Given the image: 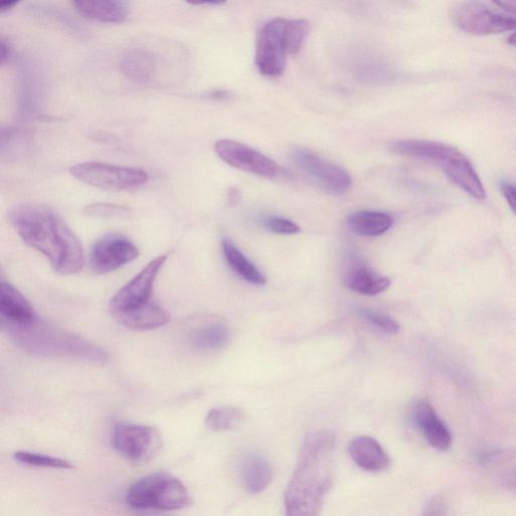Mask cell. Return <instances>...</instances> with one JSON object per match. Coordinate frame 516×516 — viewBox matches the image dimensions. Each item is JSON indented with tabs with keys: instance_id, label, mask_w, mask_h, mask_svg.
Listing matches in <instances>:
<instances>
[{
	"instance_id": "cell-2",
	"label": "cell",
	"mask_w": 516,
	"mask_h": 516,
	"mask_svg": "<svg viewBox=\"0 0 516 516\" xmlns=\"http://www.w3.org/2000/svg\"><path fill=\"white\" fill-rule=\"evenodd\" d=\"M335 449L336 437L330 431L305 439L285 492L287 516H319L334 478Z\"/></svg>"
},
{
	"instance_id": "cell-35",
	"label": "cell",
	"mask_w": 516,
	"mask_h": 516,
	"mask_svg": "<svg viewBox=\"0 0 516 516\" xmlns=\"http://www.w3.org/2000/svg\"><path fill=\"white\" fill-rule=\"evenodd\" d=\"M507 43L510 45V46H513V47H516V32L513 33L508 39H507Z\"/></svg>"
},
{
	"instance_id": "cell-26",
	"label": "cell",
	"mask_w": 516,
	"mask_h": 516,
	"mask_svg": "<svg viewBox=\"0 0 516 516\" xmlns=\"http://www.w3.org/2000/svg\"><path fill=\"white\" fill-rule=\"evenodd\" d=\"M14 457L18 462L28 466L54 469L74 468V465L70 463L68 460L38 453H32L28 451H18L15 453Z\"/></svg>"
},
{
	"instance_id": "cell-14",
	"label": "cell",
	"mask_w": 516,
	"mask_h": 516,
	"mask_svg": "<svg viewBox=\"0 0 516 516\" xmlns=\"http://www.w3.org/2000/svg\"><path fill=\"white\" fill-rule=\"evenodd\" d=\"M413 420L433 448L447 451L451 447L452 435L430 404L418 402L413 409Z\"/></svg>"
},
{
	"instance_id": "cell-23",
	"label": "cell",
	"mask_w": 516,
	"mask_h": 516,
	"mask_svg": "<svg viewBox=\"0 0 516 516\" xmlns=\"http://www.w3.org/2000/svg\"><path fill=\"white\" fill-rule=\"evenodd\" d=\"M344 284L358 294L375 296L389 289L391 280L365 268H356L346 275Z\"/></svg>"
},
{
	"instance_id": "cell-6",
	"label": "cell",
	"mask_w": 516,
	"mask_h": 516,
	"mask_svg": "<svg viewBox=\"0 0 516 516\" xmlns=\"http://www.w3.org/2000/svg\"><path fill=\"white\" fill-rule=\"evenodd\" d=\"M190 501L185 484L177 477L158 472L137 481L126 494V502L137 509L175 511Z\"/></svg>"
},
{
	"instance_id": "cell-11",
	"label": "cell",
	"mask_w": 516,
	"mask_h": 516,
	"mask_svg": "<svg viewBox=\"0 0 516 516\" xmlns=\"http://www.w3.org/2000/svg\"><path fill=\"white\" fill-rule=\"evenodd\" d=\"M215 152L229 166L256 176L274 179L283 172L275 161L238 142L220 140Z\"/></svg>"
},
{
	"instance_id": "cell-29",
	"label": "cell",
	"mask_w": 516,
	"mask_h": 516,
	"mask_svg": "<svg viewBox=\"0 0 516 516\" xmlns=\"http://www.w3.org/2000/svg\"><path fill=\"white\" fill-rule=\"evenodd\" d=\"M265 226L270 231L283 235L297 234L301 231L300 226L298 224L282 217L268 218L265 221Z\"/></svg>"
},
{
	"instance_id": "cell-15",
	"label": "cell",
	"mask_w": 516,
	"mask_h": 516,
	"mask_svg": "<svg viewBox=\"0 0 516 516\" xmlns=\"http://www.w3.org/2000/svg\"><path fill=\"white\" fill-rule=\"evenodd\" d=\"M112 315L120 325L136 331L158 329L171 321L170 314L153 302L132 310L112 312Z\"/></svg>"
},
{
	"instance_id": "cell-21",
	"label": "cell",
	"mask_w": 516,
	"mask_h": 516,
	"mask_svg": "<svg viewBox=\"0 0 516 516\" xmlns=\"http://www.w3.org/2000/svg\"><path fill=\"white\" fill-rule=\"evenodd\" d=\"M347 224L357 235L375 237L389 231L394 224V219L383 212L363 210L350 214Z\"/></svg>"
},
{
	"instance_id": "cell-7",
	"label": "cell",
	"mask_w": 516,
	"mask_h": 516,
	"mask_svg": "<svg viewBox=\"0 0 516 516\" xmlns=\"http://www.w3.org/2000/svg\"><path fill=\"white\" fill-rule=\"evenodd\" d=\"M77 180L92 187L122 192L137 189L149 181V175L142 169L119 167L99 162L78 164L70 169Z\"/></svg>"
},
{
	"instance_id": "cell-24",
	"label": "cell",
	"mask_w": 516,
	"mask_h": 516,
	"mask_svg": "<svg viewBox=\"0 0 516 516\" xmlns=\"http://www.w3.org/2000/svg\"><path fill=\"white\" fill-rule=\"evenodd\" d=\"M222 249L227 264L239 277L253 285L263 286L267 283L265 276L247 260L230 239L222 241Z\"/></svg>"
},
{
	"instance_id": "cell-1",
	"label": "cell",
	"mask_w": 516,
	"mask_h": 516,
	"mask_svg": "<svg viewBox=\"0 0 516 516\" xmlns=\"http://www.w3.org/2000/svg\"><path fill=\"white\" fill-rule=\"evenodd\" d=\"M10 220L23 241L45 255L55 272L70 276L83 269L82 244L54 210L40 204H22L11 211Z\"/></svg>"
},
{
	"instance_id": "cell-16",
	"label": "cell",
	"mask_w": 516,
	"mask_h": 516,
	"mask_svg": "<svg viewBox=\"0 0 516 516\" xmlns=\"http://www.w3.org/2000/svg\"><path fill=\"white\" fill-rule=\"evenodd\" d=\"M38 316L25 296L12 284H0V320L12 324H28Z\"/></svg>"
},
{
	"instance_id": "cell-27",
	"label": "cell",
	"mask_w": 516,
	"mask_h": 516,
	"mask_svg": "<svg viewBox=\"0 0 516 516\" xmlns=\"http://www.w3.org/2000/svg\"><path fill=\"white\" fill-rule=\"evenodd\" d=\"M83 212L85 215L94 218H125L131 215L132 211L120 205L94 203L86 206Z\"/></svg>"
},
{
	"instance_id": "cell-12",
	"label": "cell",
	"mask_w": 516,
	"mask_h": 516,
	"mask_svg": "<svg viewBox=\"0 0 516 516\" xmlns=\"http://www.w3.org/2000/svg\"><path fill=\"white\" fill-rule=\"evenodd\" d=\"M139 255L138 247L127 237L109 233L93 246L90 264L96 273L107 274L134 262Z\"/></svg>"
},
{
	"instance_id": "cell-34",
	"label": "cell",
	"mask_w": 516,
	"mask_h": 516,
	"mask_svg": "<svg viewBox=\"0 0 516 516\" xmlns=\"http://www.w3.org/2000/svg\"><path fill=\"white\" fill-rule=\"evenodd\" d=\"M17 5H18L17 2H4V3L0 4V12L5 13L8 11H11Z\"/></svg>"
},
{
	"instance_id": "cell-28",
	"label": "cell",
	"mask_w": 516,
	"mask_h": 516,
	"mask_svg": "<svg viewBox=\"0 0 516 516\" xmlns=\"http://www.w3.org/2000/svg\"><path fill=\"white\" fill-rule=\"evenodd\" d=\"M361 315L365 320L387 334L395 335L400 331V325L390 316L371 310H363Z\"/></svg>"
},
{
	"instance_id": "cell-3",
	"label": "cell",
	"mask_w": 516,
	"mask_h": 516,
	"mask_svg": "<svg viewBox=\"0 0 516 516\" xmlns=\"http://www.w3.org/2000/svg\"><path fill=\"white\" fill-rule=\"evenodd\" d=\"M2 329L20 349L35 356L96 364L109 359L108 353L97 344L39 318L28 324L2 322Z\"/></svg>"
},
{
	"instance_id": "cell-25",
	"label": "cell",
	"mask_w": 516,
	"mask_h": 516,
	"mask_svg": "<svg viewBox=\"0 0 516 516\" xmlns=\"http://www.w3.org/2000/svg\"><path fill=\"white\" fill-rule=\"evenodd\" d=\"M243 418L244 414L238 408L220 407L208 413L205 424L213 432H226L235 428Z\"/></svg>"
},
{
	"instance_id": "cell-19",
	"label": "cell",
	"mask_w": 516,
	"mask_h": 516,
	"mask_svg": "<svg viewBox=\"0 0 516 516\" xmlns=\"http://www.w3.org/2000/svg\"><path fill=\"white\" fill-rule=\"evenodd\" d=\"M241 479L249 493L258 494L265 491L272 483L273 469L261 456L248 455L241 465Z\"/></svg>"
},
{
	"instance_id": "cell-33",
	"label": "cell",
	"mask_w": 516,
	"mask_h": 516,
	"mask_svg": "<svg viewBox=\"0 0 516 516\" xmlns=\"http://www.w3.org/2000/svg\"><path fill=\"white\" fill-rule=\"evenodd\" d=\"M0 48H2V55H0L2 56V64H5L12 55V49L4 40L2 41V46H0Z\"/></svg>"
},
{
	"instance_id": "cell-20",
	"label": "cell",
	"mask_w": 516,
	"mask_h": 516,
	"mask_svg": "<svg viewBox=\"0 0 516 516\" xmlns=\"http://www.w3.org/2000/svg\"><path fill=\"white\" fill-rule=\"evenodd\" d=\"M229 339L227 325L220 320H210L196 327L190 334V343L199 352H213L223 348Z\"/></svg>"
},
{
	"instance_id": "cell-30",
	"label": "cell",
	"mask_w": 516,
	"mask_h": 516,
	"mask_svg": "<svg viewBox=\"0 0 516 516\" xmlns=\"http://www.w3.org/2000/svg\"><path fill=\"white\" fill-rule=\"evenodd\" d=\"M500 190L508 206L516 215V185L507 181H502L500 184Z\"/></svg>"
},
{
	"instance_id": "cell-4",
	"label": "cell",
	"mask_w": 516,
	"mask_h": 516,
	"mask_svg": "<svg viewBox=\"0 0 516 516\" xmlns=\"http://www.w3.org/2000/svg\"><path fill=\"white\" fill-rule=\"evenodd\" d=\"M392 151L406 157L430 163L466 194L478 201L486 199V191L475 168L458 149L439 142L402 140L392 145Z\"/></svg>"
},
{
	"instance_id": "cell-18",
	"label": "cell",
	"mask_w": 516,
	"mask_h": 516,
	"mask_svg": "<svg viewBox=\"0 0 516 516\" xmlns=\"http://www.w3.org/2000/svg\"><path fill=\"white\" fill-rule=\"evenodd\" d=\"M73 5L79 15L94 22L120 24L128 18V9L120 2H111V0H76Z\"/></svg>"
},
{
	"instance_id": "cell-22",
	"label": "cell",
	"mask_w": 516,
	"mask_h": 516,
	"mask_svg": "<svg viewBox=\"0 0 516 516\" xmlns=\"http://www.w3.org/2000/svg\"><path fill=\"white\" fill-rule=\"evenodd\" d=\"M120 70L127 79L145 83L150 81L156 72V60L148 51H129L120 62Z\"/></svg>"
},
{
	"instance_id": "cell-9",
	"label": "cell",
	"mask_w": 516,
	"mask_h": 516,
	"mask_svg": "<svg viewBox=\"0 0 516 516\" xmlns=\"http://www.w3.org/2000/svg\"><path fill=\"white\" fill-rule=\"evenodd\" d=\"M112 445L127 460L145 463L160 453L163 439L154 427L121 423L113 429Z\"/></svg>"
},
{
	"instance_id": "cell-32",
	"label": "cell",
	"mask_w": 516,
	"mask_h": 516,
	"mask_svg": "<svg viewBox=\"0 0 516 516\" xmlns=\"http://www.w3.org/2000/svg\"><path fill=\"white\" fill-rule=\"evenodd\" d=\"M240 194L237 189L230 188L227 193V202L230 206H234L239 202Z\"/></svg>"
},
{
	"instance_id": "cell-31",
	"label": "cell",
	"mask_w": 516,
	"mask_h": 516,
	"mask_svg": "<svg viewBox=\"0 0 516 516\" xmlns=\"http://www.w3.org/2000/svg\"><path fill=\"white\" fill-rule=\"evenodd\" d=\"M493 5L507 14L516 16V2H498Z\"/></svg>"
},
{
	"instance_id": "cell-8",
	"label": "cell",
	"mask_w": 516,
	"mask_h": 516,
	"mask_svg": "<svg viewBox=\"0 0 516 516\" xmlns=\"http://www.w3.org/2000/svg\"><path fill=\"white\" fill-rule=\"evenodd\" d=\"M452 20L463 32L475 36L498 35L516 30V16L479 2L457 4Z\"/></svg>"
},
{
	"instance_id": "cell-10",
	"label": "cell",
	"mask_w": 516,
	"mask_h": 516,
	"mask_svg": "<svg viewBox=\"0 0 516 516\" xmlns=\"http://www.w3.org/2000/svg\"><path fill=\"white\" fill-rule=\"evenodd\" d=\"M167 261L168 255L158 256L123 286L110 301L111 312L132 310L150 303L157 278Z\"/></svg>"
},
{
	"instance_id": "cell-13",
	"label": "cell",
	"mask_w": 516,
	"mask_h": 516,
	"mask_svg": "<svg viewBox=\"0 0 516 516\" xmlns=\"http://www.w3.org/2000/svg\"><path fill=\"white\" fill-rule=\"evenodd\" d=\"M292 159L297 167L332 194H345L352 186V178L348 172L310 150L295 149Z\"/></svg>"
},
{
	"instance_id": "cell-5",
	"label": "cell",
	"mask_w": 516,
	"mask_h": 516,
	"mask_svg": "<svg viewBox=\"0 0 516 516\" xmlns=\"http://www.w3.org/2000/svg\"><path fill=\"white\" fill-rule=\"evenodd\" d=\"M309 33L305 20L278 18L266 24L258 34L255 64L267 77L281 76L287 66L288 56L297 55Z\"/></svg>"
},
{
	"instance_id": "cell-17",
	"label": "cell",
	"mask_w": 516,
	"mask_h": 516,
	"mask_svg": "<svg viewBox=\"0 0 516 516\" xmlns=\"http://www.w3.org/2000/svg\"><path fill=\"white\" fill-rule=\"evenodd\" d=\"M348 451L353 462L366 472L379 473L390 467L389 455L371 437L355 438L350 443Z\"/></svg>"
}]
</instances>
